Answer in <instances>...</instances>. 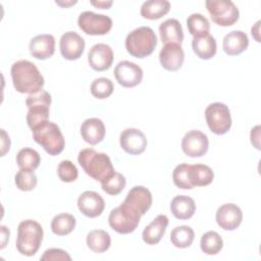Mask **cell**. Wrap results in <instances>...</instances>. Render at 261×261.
Listing matches in <instances>:
<instances>
[{
	"label": "cell",
	"mask_w": 261,
	"mask_h": 261,
	"mask_svg": "<svg viewBox=\"0 0 261 261\" xmlns=\"http://www.w3.org/2000/svg\"><path fill=\"white\" fill-rule=\"evenodd\" d=\"M10 73L17 92L31 95L43 90L44 77L35 63L29 60H18L11 65Z\"/></svg>",
	"instance_id": "obj_1"
},
{
	"label": "cell",
	"mask_w": 261,
	"mask_h": 261,
	"mask_svg": "<svg viewBox=\"0 0 261 261\" xmlns=\"http://www.w3.org/2000/svg\"><path fill=\"white\" fill-rule=\"evenodd\" d=\"M77 161L89 176L100 182L111 176L115 171L109 156L92 148L81 150Z\"/></svg>",
	"instance_id": "obj_2"
},
{
	"label": "cell",
	"mask_w": 261,
	"mask_h": 261,
	"mask_svg": "<svg viewBox=\"0 0 261 261\" xmlns=\"http://www.w3.org/2000/svg\"><path fill=\"white\" fill-rule=\"evenodd\" d=\"M43 236V227L39 222L32 219L21 221L17 227V251L24 256H34L40 249Z\"/></svg>",
	"instance_id": "obj_3"
},
{
	"label": "cell",
	"mask_w": 261,
	"mask_h": 261,
	"mask_svg": "<svg viewBox=\"0 0 261 261\" xmlns=\"http://www.w3.org/2000/svg\"><path fill=\"white\" fill-rule=\"evenodd\" d=\"M33 138L36 143L52 156L60 154L65 146V141L59 126L49 120H46L32 129Z\"/></svg>",
	"instance_id": "obj_4"
},
{
	"label": "cell",
	"mask_w": 261,
	"mask_h": 261,
	"mask_svg": "<svg viewBox=\"0 0 261 261\" xmlns=\"http://www.w3.org/2000/svg\"><path fill=\"white\" fill-rule=\"evenodd\" d=\"M157 45V37L149 27H140L127 34L125 49L134 57L144 58L153 53Z\"/></svg>",
	"instance_id": "obj_5"
},
{
	"label": "cell",
	"mask_w": 261,
	"mask_h": 261,
	"mask_svg": "<svg viewBox=\"0 0 261 261\" xmlns=\"http://www.w3.org/2000/svg\"><path fill=\"white\" fill-rule=\"evenodd\" d=\"M51 101V95L44 90L28 96L25 99V104L29 108L27 114V122L31 129H33L38 124L48 120Z\"/></svg>",
	"instance_id": "obj_6"
},
{
	"label": "cell",
	"mask_w": 261,
	"mask_h": 261,
	"mask_svg": "<svg viewBox=\"0 0 261 261\" xmlns=\"http://www.w3.org/2000/svg\"><path fill=\"white\" fill-rule=\"evenodd\" d=\"M205 5L212 21L220 27L232 25L239 19V8L230 0H207Z\"/></svg>",
	"instance_id": "obj_7"
},
{
	"label": "cell",
	"mask_w": 261,
	"mask_h": 261,
	"mask_svg": "<svg viewBox=\"0 0 261 261\" xmlns=\"http://www.w3.org/2000/svg\"><path fill=\"white\" fill-rule=\"evenodd\" d=\"M141 219V215L122 203L112 209L108 216V222L110 227L120 233V234H126L133 232L139 225Z\"/></svg>",
	"instance_id": "obj_8"
},
{
	"label": "cell",
	"mask_w": 261,
	"mask_h": 261,
	"mask_svg": "<svg viewBox=\"0 0 261 261\" xmlns=\"http://www.w3.org/2000/svg\"><path fill=\"white\" fill-rule=\"evenodd\" d=\"M208 127L215 135L226 134L231 126V116L228 107L221 102L209 104L205 109Z\"/></svg>",
	"instance_id": "obj_9"
},
{
	"label": "cell",
	"mask_w": 261,
	"mask_h": 261,
	"mask_svg": "<svg viewBox=\"0 0 261 261\" xmlns=\"http://www.w3.org/2000/svg\"><path fill=\"white\" fill-rule=\"evenodd\" d=\"M79 28L87 35L101 36L109 33L112 28V19L104 14L93 11H83L77 18Z\"/></svg>",
	"instance_id": "obj_10"
},
{
	"label": "cell",
	"mask_w": 261,
	"mask_h": 261,
	"mask_svg": "<svg viewBox=\"0 0 261 261\" xmlns=\"http://www.w3.org/2000/svg\"><path fill=\"white\" fill-rule=\"evenodd\" d=\"M114 76L118 84L124 88L138 86L143 80V69L138 64L123 60L116 64Z\"/></svg>",
	"instance_id": "obj_11"
},
{
	"label": "cell",
	"mask_w": 261,
	"mask_h": 261,
	"mask_svg": "<svg viewBox=\"0 0 261 261\" xmlns=\"http://www.w3.org/2000/svg\"><path fill=\"white\" fill-rule=\"evenodd\" d=\"M209 148L208 137L198 129L189 130L181 140V149L189 157H201Z\"/></svg>",
	"instance_id": "obj_12"
},
{
	"label": "cell",
	"mask_w": 261,
	"mask_h": 261,
	"mask_svg": "<svg viewBox=\"0 0 261 261\" xmlns=\"http://www.w3.org/2000/svg\"><path fill=\"white\" fill-rule=\"evenodd\" d=\"M122 204L142 216L152 205V194L143 186H135L128 191Z\"/></svg>",
	"instance_id": "obj_13"
},
{
	"label": "cell",
	"mask_w": 261,
	"mask_h": 261,
	"mask_svg": "<svg viewBox=\"0 0 261 261\" xmlns=\"http://www.w3.org/2000/svg\"><path fill=\"white\" fill-rule=\"evenodd\" d=\"M85 40L76 32H66L64 33L59 42L60 53L63 58L67 60L79 59L85 50Z\"/></svg>",
	"instance_id": "obj_14"
},
{
	"label": "cell",
	"mask_w": 261,
	"mask_h": 261,
	"mask_svg": "<svg viewBox=\"0 0 261 261\" xmlns=\"http://www.w3.org/2000/svg\"><path fill=\"white\" fill-rule=\"evenodd\" d=\"M120 147L130 155L142 154L147 147V138L138 128L129 127L121 132L119 137Z\"/></svg>",
	"instance_id": "obj_15"
},
{
	"label": "cell",
	"mask_w": 261,
	"mask_h": 261,
	"mask_svg": "<svg viewBox=\"0 0 261 261\" xmlns=\"http://www.w3.org/2000/svg\"><path fill=\"white\" fill-rule=\"evenodd\" d=\"M216 222L224 230H234L243 220L241 208L233 203L221 205L216 211Z\"/></svg>",
	"instance_id": "obj_16"
},
{
	"label": "cell",
	"mask_w": 261,
	"mask_h": 261,
	"mask_svg": "<svg viewBox=\"0 0 261 261\" xmlns=\"http://www.w3.org/2000/svg\"><path fill=\"white\" fill-rule=\"evenodd\" d=\"M113 61V51L111 47L104 43H98L91 47L88 53V62L96 71L108 69Z\"/></svg>",
	"instance_id": "obj_17"
},
{
	"label": "cell",
	"mask_w": 261,
	"mask_h": 261,
	"mask_svg": "<svg viewBox=\"0 0 261 261\" xmlns=\"http://www.w3.org/2000/svg\"><path fill=\"white\" fill-rule=\"evenodd\" d=\"M77 207L84 215L94 218L102 214L105 202L97 192L85 191L77 198Z\"/></svg>",
	"instance_id": "obj_18"
},
{
	"label": "cell",
	"mask_w": 261,
	"mask_h": 261,
	"mask_svg": "<svg viewBox=\"0 0 261 261\" xmlns=\"http://www.w3.org/2000/svg\"><path fill=\"white\" fill-rule=\"evenodd\" d=\"M159 60L163 68L169 71H175L184 63L185 52L178 44H165L159 53Z\"/></svg>",
	"instance_id": "obj_19"
},
{
	"label": "cell",
	"mask_w": 261,
	"mask_h": 261,
	"mask_svg": "<svg viewBox=\"0 0 261 261\" xmlns=\"http://www.w3.org/2000/svg\"><path fill=\"white\" fill-rule=\"evenodd\" d=\"M29 49L33 57L40 60L48 59L54 54L55 38L50 34L38 35L31 40Z\"/></svg>",
	"instance_id": "obj_20"
},
{
	"label": "cell",
	"mask_w": 261,
	"mask_h": 261,
	"mask_svg": "<svg viewBox=\"0 0 261 261\" xmlns=\"http://www.w3.org/2000/svg\"><path fill=\"white\" fill-rule=\"evenodd\" d=\"M81 135L85 142L96 145L105 137V125L100 118H87L81 125Z\"/></svg>",
	"instance_id": "obj_21"
},
{
	"label": "cell",
	"mask_w": 261,
	"mask_h": 261,
	"mask_svg": "<svg viewBox=\"0 0 261 261\" xmlns=\"http://www.w3.org/2000/svg\"><path fill=\"white\" fill-rule=\"evenodd\" d=\"M249 46V38L243 31H231L224 36L222 42L223 51L229 56L243 53Z\"/></svg>",
	"instance_id": "obj_22"
},
{
	"label": "cell",
	"mask_w": 261,
	"mask_h": 261,
	"mask_svg": "<svg viewBox=\"0 0 261 261\" xmlns=\"http://www.w3.org/2000/svg\"><path fill=\"white\" fill-rule=\"evenodd\" d=\"M168 225V218L164 214H159L154 218V220L147 225L142 233L143 241L147 245H156L160 242L165 233L166 227Z\"/></svg>",
	"instance_id": "obj_23"
},
{
	"label": "cell",
	"mask_w": 261,
	"mask_h": 261,
	"mask_svg": "<svg viewBox=\"0 0 261 261\" xmlns=\"http://www.w3.org/2000/svg\"><path fill=\"white\" fill-rule=\"evenodd\" d=\"M159 34L161 42L164 44H178L184 40V33L180 22L175 18H168L159 25Z\"/></svg>",
	"instance_id": "obj_24"
},
{
	"label": "cell",
	"mask_w": 261,
	"mask_h": 261,
	"mask_svg": "<svg viewBox=\"0 0 261 261\" xmlns=\"http://www.w3.org/2000/svg\"><path fill=\"white\" fill-rule=\"evenodd\" d=\"M170 210L175 218L185 220L194 215L196 211V204L191 197L178 195L171 200Z\"/></svg>",
	"instance_id": "obj_25"
},
{
	"label": "cell",
	"mask_w": 261,
	"mask_h": 261,
	"mask_svg": "<svg viewBox=\"0 0 261 261\" xmlns=\"http://www.w3.org/2000/svg\"><path fill=\"white\" fill-rule=\"evenodd\" d=\"M192 48L199 58L208 60L216 54L217 45L214 37L208 34L202 37L194 38L192 41Z\"/></svg>",
	"instance_id": "obj_26"
},
{
	"label": "cell",
	"mask_w": 261,
	"mask_h": 261,
	"mask_svg": "<svg viewBox=\"0 0 261 261\" xmlns=\"http://www.w3.org/2000/svg\"><path fill=\"white\" fill-rule=\"evenodd\" d=\"M169 9L170 3L167 0H148L142 4L140 13L144 18L155 20L168 13Z\"/></svg>",
	"instance_id": "obj_27"
},
{
	"label": "cell",
	"mask_w": 261,
	"mask_h": 261,
	"mask_svg": "<svg viewBox=\"0 0 261 261\" xmlns=\"http://www.w3.org/2000/svg\"><path fill=\"white\" fill-rule=\"evenodd\" d=\"M189 178L193 187H204L212 182L214 172L208 165L194 164L189 167Z\"/></svg>",
	"instance_id": "obj_28"
},
{
	"label": "cell",
	"mask_w": 261,
	"mask_h": 261,
	"mask_svg": "<svg viewBox=\"0 0 261 261\" xmlns=\"http://www.w3.org/2000/svg\"><path fill=\"white\" fill-rule=\"evenodd\" d=\"M87 246L95 253L107 251L111 245L109 233L103 229H93L87 234Z\"/></svg>",
	"instance_id": "obj_29"
},
{
	"label": "cell",
	"mask_w": 261,
	"mask_h": 261,
	"mask_svg": "<svg viewBox=\"0 0 261 261\" xmlns=\"http://www.w3.org/2000/svg\"><path fill=\"white\" fill-rule=\"evenodd\" d=\"M195 239V232L191 226L179 225L174 227L170 233L171 244L180 249L190 247Z\"/></svg>",
	"instance_id": "obj_30"
},
{
	"label": "cell",
	"mask_w": 261,
	"mask_h": 261,
	"mask_svg": "<svg viewBox=\"0 0 261 261\" xmlns=\"http://www.w3.org/2000/svg\"><path fill=\"white\" fill-rule=\"evenodd\" d=\"M75 218L69 213H60L53 217L51 221V229L57 236H66L75 227Z\"/></svg>",
	"instance_id": "obj_31"
},
{
	"label": "cell",
	"mask_w": 261,
	"mask_h": 261,
	"mask_svg": "<svg viewBox=\"0 0 261 261\" xmlns=\"http://www.w3.org/2000/svg\"><path fill=\"white\" fill-rule=\"evenodd\" d=\"M187 27L194 38L208 35L210 31L209 20L201 13H192L188 16Z\"/></svg>",
	"instance_id": "obj_32"
},
{
	"label": "cell",
	"mask_w": 261,
	"mask_h": 261,
	"mask_svg": "<svg viewBox=\"0 0 261 261\" xmlns=\"http://www.w3.org/2000/svg\"><path fill=\"white\" fill-rule=\"evenodd\" d=\"M200 247L206 255H216L222 249L223 241L216 231L209 230L202 236Z\"/></svg>",
	"instance_id": "obj_33"
},
{
	"label": "cell",
	"mask_w": 261,
	"mask_h": 261,
	"mask_svg": "<svg viewBox=\"0 0 261 261\" xmlns=\"http://www.w3.org/2000/svg\"><path fill=\"white\" fill-rule=\"evenodd\" d=\"M41 157L39 153L32 148H22L16 155V163L19 168L35 170L39 167Z\"/></svg>",
	"instance_id": "obj_34"
},
{
	"label": "cell",
	"mask_w": 261,
	"mask_h": 261,
	"mask_svg": "<svg viewBox=\"0 0 261 261\" xmlns=\"http://www.w3.org/2000/svg\"><path fill=\"white\" fill-rule=\"evenodd\" d=\"M37 175L32 169L20 168L14 175V182L16 187L23 192L32 191L37 186Z\"/></svg>",
	"instance_id": "obj_35"
},
{
	"label": "cell",
	"mask_w": 261,
	"mask_h": 261,
	"mask_svg": "<svg viewBox=\"0 0 261 261\" xmlns=\"http://www.w3.org/2000/svg\"><path fill=\"white\" fill-rule=\"evenodd\" d=\"M125 177L121 173L116 171H114V173L111 176L101 181L102 190L111 196H116L120 194L122 190L125 188Z\"/></svg>",
	"instance_id": "obj_36"
},
{
	"label": "cell",
	"mask_w": 261,
	"mask_h": 261,
	"mask_svg": "<svg viewBox=\"0 0 261 261\" xmlns=\"http://www.w3.org/2000/svg\"><path fill=\"white\" fill-rule=\"evenodd\" d=\"M91 94L97 99L108 98L113 90V83L107 77H98L93 81L91 85Z\"/></svg>",
	"instance_id": "obj_37"
},
{
	"label": "cell",
	"mask_w": 261,
	"mask_h": 261,
	"mask_svg": "<svg viewBox=\"0 0 261 261\" xmlns=\"http://www.w3.org/2000/svg\"><path fill=\"white\" fill-rule=\"evenodd\" d=\"M189 167H190L189 164L181 163V164H178L173 169V172H172L173 184L179 189L191 190L194 188L189 178Z\"/></svg>",
	"instance_id": "obj_38"
},
{
	"label": "cell",
	"mask_w": 261,
	"mask_h": 261,
	"mask_svg": "<svg viewBox=\"0 0 261 261\" xmlns=\"http://www.w3.org/2000/svg\"><path fill=\"white\" fill-rule=\"evenodd\" d=\"M58 177L64 182L74 181L79 176L76 166L69 160H62L57 166Z\"/></svg>",
	"instance_id": "obj_39"
},
{
	"label": "cell",
	"mask_w": 261,
	"mask_h": 261,
	"mask_svg": "<svg viewBox=\"0 0 261 261\" xmlns=\"http://www.w3.org/2000/svg\"><path fill=\"white\" fill-rule=\"evenodd\" d=\"M41 260H67L70 261L71 257L68 255L67 252L61 250V249H57V248H52V249H48L44 252V254L41 257Z\"/></svg>",
	"instance_id": "obj_40"
},
{
	"label": "cell",
	"mask_w": 261,
	"mask_h": 261,
	"mask_svg": "<svg viewBox=\"0 0 261 261\" xmlns=\"http://www.w3.org/2000/svg\"><path fill=\"white\" fill-rule=\"evenodd\" d=\"M1 138H2V152L1 156H4L7 151H9L10 148V139L9 136L6 134V132L2 128L1 129Z\"/></svg>",
	"instance_id": "obj_41"
},
{
	"label": "cell",
	"mask_w": 261,
	"mask_h": 261,
	"mask_svg": "<svg viewBox=\"0 0 261 261\" xmlns=\"http://www.w3.org/2000/svg\"><path fill=\"white\" fill-rule=\"evenodd\" d=\"M1 236H2V243H1V249H3L6 246L7 241L9 240V229L5 225H1Z\"/></svg>",
	"instance_id": "obj_42"
},
{
	"label": "cell",
	"mask_w": 261,
	"mask_h": 261,
	"mask_svg": "<svg viewBox=\"0 0 261 261\" xmlns=\"http://www.w3.org/2000/svg\"><path fill=\"white\" fill-rule=\"evenodd\" d=\"M91 4L101 9H108L112 5V1H91Z\"/></svg>",
	"instance_id": "obj_43"
},
{
	"label": "cell",
	"mask_w": 261,
	"mask_h": 261,
	"mask_svg": "<svg viewBox=\"0 0 261 261\" xmlns=\"http://www.w3.org/2000/svg\"><path fill=\"white\" fill-rule=\"evenodd\" d=\"M74 3H76V1H71V2H69V3H67V2H65V3H60V2H58V1H56V4H59V5H61V6H68V5H71V4H74Z\"/></svg>",
	"instance_id": "obj_44"
}]
</instances>
